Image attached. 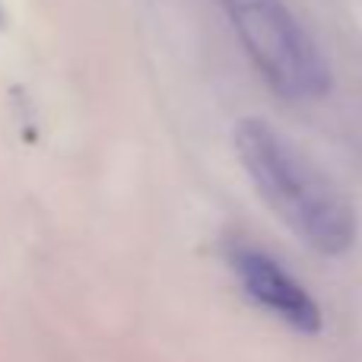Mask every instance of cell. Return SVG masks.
<instances>
[{
  "instance_id": "obj_1",
  "label": "cell",
  "mask_w": 362,
  "mask_h": 362,
  "mask_svg": "<svg viewBox=\"0 0 362 362\" xmlns=\"http://www.w3.org/2000/svg\"><path fill=\"white\" fill-rule=\"evenodd\" d=\"M232 146L261 200L289 232L325 257H344L356 245V210L286 134L264 118H238Z\"/></svg>"
},
{
  "instance_id": "obj_2",
  "label": "cell",
  "mask_w": 362,
  "mask_h": 362,
  "mask_svg": "<svg viewBox=\"0 0 362 362\" xmlns=\"http://www.w3.org/2000/svg\"><path fill=\"white\" fill-rule=\"evenodd\" d=\"M242 51L261 80L289 102H318L331 93V64L286 0H219Z\"/></svg>"
},
{
  "instance_id": "obj_3",
  "label": "cell",
  "mask_w": 362,
  "mask_h": 362,
  "mask_svg": "<svg viewBox=\"0 0 362 362\" xmlns=\"http://www.w3.org/2000/svg\"><path fill=\"white\" fill-rule=\"evenodd\" d=\"M229 267L255 305H261L276 321H283L286 327L305 334V337L321 334L325 327L321 305L276 257H270L267 251L255 248V245H232Z\"/></svg>"
}]
</instances>
